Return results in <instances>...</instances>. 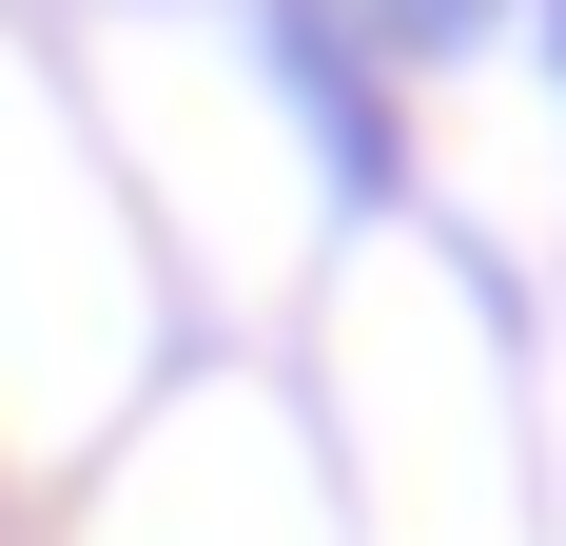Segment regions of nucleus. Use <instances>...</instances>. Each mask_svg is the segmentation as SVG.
I'll use <instances>...</instances> for the list:
<instances>
[{
	"label": "nucleus",
	"mask_w": 566,
	"mask_h": 546,
	"mask_svg": "<svg viewBox=\"0 0 566 546\" xmlns=\"http://www.w3.org/2000/svg\"><path fill=\"white\" fill-rule=\"evenodd\" d=\"M371 40H469V0H371Z\"/></svg>",
	"instance_id": "1"
}]
</instances>
